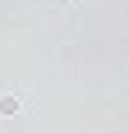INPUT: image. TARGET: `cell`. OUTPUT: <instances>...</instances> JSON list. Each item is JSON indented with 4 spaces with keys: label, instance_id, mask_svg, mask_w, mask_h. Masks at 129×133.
Here are the masks:
<instances>
[{
    "label": "cell",
    "instance_id": "cell-1",
    "mask_svg": "<svg viewBox=\"0 0 129 133\" xmlns=\"http://www.w3.org/2000/svg\"><path fill=\"white\" fill-rule=\"evenodd\" d=\"M0 115H19V96H0Z\"/></svg>",
    "mask_w": 129,
    "mask_h": 133
}]
</instances>
